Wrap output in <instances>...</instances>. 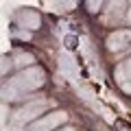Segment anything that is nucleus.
<instances>
[{
  "mask_svg": "<svg viewBox=\"0 0 131 131\" xmlns=\"http://www.w3.org/2000/svg\"><path fill=\"white\" fill-rule=\"evenodd\" d=\"M44 85V70L42 68H26L22 70L13 81H11V88H18L22 92H31V90H39Z\"/></svg>",
  "mask_w": 131,
  "mask_h": 131,
  "instance_id": "f257e3e1",
  "label": "nucleus"
},
{
  "mask_svg": "<svg viewBox=\"0 0 131 131\" xmlns=\"http://www.w3.org/2000/svg\"><path fill=\"white\" fill-rule=\"evenodd\" d=\"M66 120H68V114L66 112H52V114H48V116H44V118H39V120L33 122L31 131H52L55 127L63 125Z\"/></svg>",
  "mask_w": 131,
  "mask_h": 131,
  "instance_id": "f03ea898",
  "label": "nucleus"
},
{
  "mask_svg": "<svg viewBox=\"0 0 131 131\" xmlns=\"http://www.w3.org/2000/svg\"><path fill=\"white\" fill-rule=\"evenodd\" d=\"M44 109H46V101H31L28 105H24V107L15 114V120H18V122L35 120L39 114H44Z\"/></svg>",
  "mask_w": 131,
  "mask_h": 131,
  "instance_id": "7ed1b4c3",
  "label": "nucleus"
},
{
  "mask_svg": "<svg viewBox=\"0 0 131 131\" xmlns=\"http://www.w3.org/2000/svg\"><path fill=\"white\" fill-rule=\"evenodd\" d=\"M129 42H131V33H129V31H114V33H109L107 39H105L107 50H112V52L122 50Z\"/></svg>",
  "mask_w": 131,
  "mask_h": 131,
  "instance_id": "20e7f679",
  "label": "nucleus"
},
{
  "mask_svg": "<svg viewBox=\"0 0 131 131\" xmlns=\"http://www.w3.org/2000/svg\"><path fill=\"white\" fill-rule=\"evenodd\" d=\"M116 83L120 85L127 94L131 92V59H127L125 63H120L116 68Z\"/></svg>",
  "mask_w": 131,
  "mask_h": 131,
  "instance_id": "39448f33",
  "label": "nucleus"
},
{
  "mask_svg": "<svg viewBox=\"0 0 131 131\" xmlns=\"http://www.w3.org/2000/svg\"><path fill=\"white\" fill-rule=\"evenodd\" d=\"M22 22L24 24H31V28H37L39 26V15L37 13H35V11H24V13H22Z\"/></svg>",
  "mask_w": 131,
  "mask_h": 131,
  "instance_id": "423d86ee",
  "label": "nucleus"
},
{
  "mask_svg": "<svg viewBox=\"0 0 131 131\" xmlns=\"http://www.w3.org/2000/svg\"><path fill=\"white\" fill-rule=\"evenodd\" d=\"M15 63H18V66H31L33 63V55H18ZM31 68H33V66H31Z\"/></svg>",
  "mask_w": 131,
  "mask_h": 131,
  "instance_id": "0eeeda50",
  "label": "nucleus"
},
{
  "mask_svg": "<svg viewBox=\"0 0 131 131\" xmlns=\"http://www.w3.org/2000/svg\"><path fill=\"white\" fill-rule=\"evenodd\" d=\"M63 131H74V129H70V127H68V129H63Z\"/></svg>",
  "mask_w": 131,
  "mask_h": 131,
  "instance_id": "6e6552de",
  "label": "nucleus"
},
{
  "mask_svg": "<svg viewBox=\"0 0 131 131\" xmlns=\"http://www.w3.org/2000/svg\"><path fill=\"white\" fill-rule=\"evenodd\" d=\"M129 20H131V11H129Z\"/></svg>",
  "mask_w": 131,
  "mask_h": 131,
  "instance_id": "1a4fd4ad",
  "label": "nucleus"
}]
</instances>
